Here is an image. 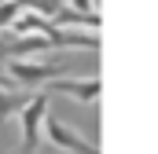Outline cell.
Instances as JSON below:
<instances>
[{"instance_id":"9","label":"cell","mask_w":158,"mask_h":154,"mask_svg":"<svg viewBox=\"0 0 158 154\" xmlns=\"http://www.w3.org/2000/svg\"><path fill=\"white\" fill-rule=\"evenodd\" d=\"M22 7H26V11H37L44 18H52V15L63 7V0H22Z\"/></svg>"},{"instance_id":"11","label":"cell","mask_w":158,"mask_h":154,"mask_svg":"<svg viewBox=\"0 0 158 154\" xmlns=\"http://www.w3.org/2000/svg\"><path fill=\"white\" fill-rule=\"evenodd\" d=\"M70 7H77V11H96V0H70Z\"/></svg>"},{"instance_id":"7","label":"cell","mask_w":158,"mask_h":154,"mask_svg":"<svg viewBox=\"0 0 158 154\" xmlns=\"http://www.w3.org/2000/svg\"><path fill=\"white\" fill-rule=\"evenodd\" d=\"M37 51H44V55L55 51V40L48 37V33H30V37L11 44V55H37Z\"/></svg>"},{"instance_id":"1","label":"cell","mask_w":158,"mask_h":154,"mask_svg":"<svg viewBox=\"0 0 158 154\" xmlns=\"http://www.w3.org/2000/svg\"><path fill=\"white\" fill-rule=\"evenodd\" d=\"M44 117H48V92H37L22 107V151L26 154H33L40 147V125H44Z\"/></svg>"},{"instance_id":"2","label":"cell","mask_w":158,"mask_h":154,"mask_svg":"<svg viewBox=\"0 0 158 154\" xmlns=\"http://www.w3.org/2000/svg\"><path fill=\"white\" fill-rule=\"evenodd\" d=\"M44 128H48V143H52V147H59V151H70V154H99L96 143H88L81 132L66 128V125H63V121H55V117H44Z\"/></svg>"},{"instance_id":"10","label":"cell","mask_w":158,"mask_h":154,"mask_svg":"<svg viewBox=\"0 0 158 154\" xmlns=\"http://www.w3.org/2000/svg\"><path fill=\"white\" fill-rule=\"evenodd\" d=\"M19 11H22V0H0V30H4Z\"/></svg>"},{"instance_id":"4","label":"cell","mask_w":158,"mask_h":154,"mask_svg":"<svg viewBox=\"0 0 158 154\" xmlns=\"http://www.w3.org/2000/svg\"><path fill=\"white\" fill-rule=\"evenodd\" d=\"M48 92H63V95H74L81 103H96L99 92H103V81L99 77H55L48 84Z\"/></svg>"},{"instance_id":"8","label":"cell","mask_w":158,"mask_h":154,"mask_svg":"<svg viewBox=\"0 0 158 154\" xmlns=\"http://www.w3.org/2000/svg\"><path fill=\"white\" fill-rule=\"evenodd\" d=\"M26 107V95H15V92H7V88H0V121L7 114H19Z\"/></svg>"},{"instance_id":"5","label":"cell","mask_w":158,"mask_h":154,"mask_svg":"<svg viewBox=\"0 0 158 154\" xmlns=\"http://www.w3.org/2000/svg\"><path fill=\"white\" fill-rule=\"evenodd\" d=\"M7 33H15V37H30V33H55V22L52 18H44L37 11H19L11 22H7Z\"/></svg>"},{"instance_id":"12","label":"cell","mask_w":158,"mask_h":154,"mask_svg":"<svg viewBox=\"0 0 158 154\" xmlns=\"http://www.w3.org/2000/svg\"><path fill=\"white\" fill-rule=\"evenodd\" d=\"M7 84H11V77H7V70H4V66H0V88H7Z\"/></svg>"},{"instance_id":"3","label":"cell","mask_w":158,"mask_h":154,"mask_svg":"<svg viewBox=\"0 0 158 154\" xmlns=\"http://www.w3.org/2000/svg\"><path fill=\"white\" fill-rule=\"evenodd\" d=\"M63 63H26V59H11L7 66V77L22 81V84H44V81H55L63 77Z\"/></svg>"},{"instance_id":"6","label":"cell","mask_w":158,"mask_h":154,"mask_svg":"<svg viewBox=\"0 0 158 154\" xmlns=\"http://www.w3.org/2000/svg\"><path fill=\"white\" fill-rule=\"evenodd\" d=\"M52 22L55 26H88V30H96L99 26V15L96 11H77V7H59L52 15Z\"/></svg>"}]
</instances>
